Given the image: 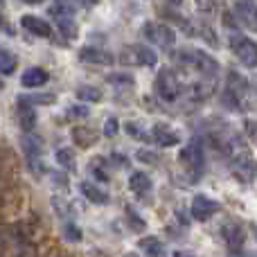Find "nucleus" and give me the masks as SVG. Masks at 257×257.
<instances>
[{
  "instance_id": "f257e3e1",
  "label": "nucleus",
  "mask_w": 257,
  "mask_h": 257,
  "mask_svg": "<svg viewBox=\"0 0 257 257\" xmlns=\"http://www.w3.org/2000/svg\"><path fill=\"white\" fill-rule=\"evenodd\" d=\"M223 154L228 156V167H230L232 176L241 183H253L257 178V163L253 158V154L248 151L246 142L239 136H230L226 138L223 145Z\"/></svg>"
},
{
  "instance_id": "f03ea898",
  "label": "nucleus",
  "mask_w": 257,
  "mask_h": 257,
  "mask_svg": "<svg viewBox=\"0 0 257 257\" xmlns=\"http://www.w3.org/2000/svg\"><path fill=\"white\" fill-rule=\"evenodd\" d=\"M221 102L228 104L232 111H246V108H250V104H253V93H250L248 81H246L239 72H228Z\"/></svg>"
},
{
  "instance_id": "7ed1b4c3",
  "label": "nucleus",
  "mask_w": 257,
  "mask_h": 257,
  "mask_svg": "<svg viewBox=\"0 0 257 257\" xmlns=\"http://www.w3.org/2000/svg\"><path fill=\"white\" fill-rule=\"evenodd\" d=\"M178 59H181L187 68H192V70L199 72L203 79H217L219 70H221V66H219L217 59L210 57V54L203 52V50H196V48L181 50V52H178Z\"/></svg>"
},
{
  "instance_id": "20e7f679",
  "label": "nucleus",
  "mask_w": 257,
  "mask_h": 257,
  "mask_svg": "<svg viewBox=\"0 0 257 257\" xmlns=\"http://www.w3.org/2000/svg\"><path fill=\"white\" fill-rule=\"evenodd\" d=\"M156 93L160 95L163 102H169V104L176 102L183 95V84L172 68H163L158 72V77H156Z\"/></svg>"
},
{
  "instance_id": "39448f33",
  "label": "nucleus",
  "mask_w": 257,
  "mask_h": 257,
  "mask_svg": "<svg viewBox=\"0 0 257 257\" xmlns=\"http://www.w3.org/2000/svg\"><path fill=\"white\" fill-rule=\"evenodd\" d=\"M228 43H230V50L235 52L237 61H239L241 66L257 68V43H255L253 39H248V36H244V34H237V32H232L230 39H228Z\"/></svg>"
},
{
  "instance_id": "423d86ee",
  "label": "nucleus",
  "mask_w": 257,
  "mask_h": 257,
  "mask_svg": "<svg viewBox=\"0 0 257 257\" xmlns=\"http://www.w3.org/2000/svg\"><path fill=\"white\" fill-rule=\"evenodd\" d=\"M120 61L124 63V66H149V68H154L156 63H158V54H156L151 48H147V45L133 43V45H126V48L120 52Z\"/></svg>"
},
{
  "instance_id": "0eeeda50",
  "label": "nucleus",
  "mask_w": 257,
  "mask_h": 257,
  "mask_svg": "<svg viewBox=\"0 0 257 257\" xmlns=\"http://www.w3.org/2000/svg\"><path fill=\"white\" fill-rule=\"evenodd\" d=\"M142 34H145V39L149 41V43H154L156 48H165V50L172 48L174 41H176V34H174L172 27H167L165 23H156V21L145 23Z\"/></svg>"
},
{
  "instance_id": "6e6552de",
  "label": "nucleus",
  "mask_w": 257,
  "mask_h": 257,
  "mask_svg": "<svg viewBox=\"0 0 257 257\" xmlns=\"http://www.w3.org/2000/svg\"><path fill=\"white\" fill-rule=\"evenodd\" d=\"M72 5H66V3H57L50 7V14H52V18L57 21L59 30L63 32V36H68V39H75L77 36V25L75 21H72Z\"/></svg>"
},
{
  "instance_id": "1a4fd4ad",
  "label": "nucleus",
  "mask_w": 257,
  "mask_h": 257,
  "mask_svg": "<svg viewBox=\"0 0 257 257\" xmlns=\"http://www.w3.org/2000/svg\"><path fill=\"white\" fill-rule=\"evenodd\" d=\"M219 210H221V205L205 194H196L194 199H192V205H190L192 219H196V221H208V219L212 217V214H217Z\"/></svg>"
},
{
  "instance_id": "9d476101",
  "label": "nucleus",
  "mask_w": 257,
  "mask_h": 257,
  "mask_svg": "<svg viewBox=\"0 0 257 257\" xmlns=\"http://www.w3.org/2000/svg\"><path fill=\"white\" fill-rule=\"evenodd\" d=\"M21 27L27 30L30 34L41 36V39H50V36H52V25H50L45 18L34 16V14H25V16L21 18Z\"/></svg>"
},
{
  "instance_id": "9b49d317",
  "label": "nucleus",
  "mask_w": 257,
  "mask_h": 257,
  "mask_svg": "<svg viewBox=\"0 0 257 257\" xmlns=\"http://www.w3.org/2000/svg\"><path fill=\"white\" fill-rule=\"evenodd\" d=\"M237 14V21L250 32H257V3H248V0H241V3H235L232 5Z\"/></svg>"
},
{
  "instance_id": "f8f14e48",
  "label": "nucleus",
  "mask_w": 257,
  "mask_h": 257,
  "mask_svg": "<svg viewBox=\"0 0 257 257\" xmlns=\"http://www.w3.org/2000/svg\"><path fill=\"white\" fill-rule=\"evenodd\" d=\"M181 160L190 172H201V169H203V149H201V142L199 140L190 142V145L183 149Z\"/></svg>"
},
{
  "instance_id": "ddd939ff",
  "label": "nucleus",
  "mask_w": 257,
  "mask_h": 257,
  "mask_svg": "<svg viewBox=\"0 0 257 257\" xmlns=\"http://www.w3.org/2000/svg\"><path fill=\"white\" fill-rule=\"evenodd\" d=\"M223 241H226L228 246H230L232 250H237V248H244V241H246V230L239 226V223H235V221H228V223H223Z\"/></svg>"
},
{
  "instance_id": "4468645a",
  "label": "nucleus",
  "mask_w": 257,
  "mask_h": 257,
  "mask_svg": "<svg viewBox=\"0 0 257 257\" xmlns=\"http://www.w3.org/2000/svg\"><path fill=\"white\" fill-rule=\"evenodd\" d=\"M79 59L86 63H95V66H111L115 61V57L111 52H106L102 48H90V45L79 50Z\"/></svg>"
},
{
  "instance_id": "2eb2a0df",
  "label": "nucleus",
  "mask_w": 257,
  "mask_h": 257,
  "mask_svg": "<svg viewBox=\"0 0 257 257\" xmlns=\"http://www.w3.org/2000/svg\"><path fill=\"white\" fill-rule=\"evenodd\" d=\"M214 84H217V79H201L196 84H192L190 88H183V93H187L190 99H194V102H201V99H208L214 93Z\"/></svg>"
},
{
  "instance_id": "dca6fc26",
  "label": "nucleus",
  "mask_w": 257,
  "mask_h": 257,
  "mask_svg": "<svg viewBox=\"0 0 257 257\" xmlns=\"http://www.w3.org/2000/svg\"><path fill=\"white\" fill-rule=\"evenodd\" d=\"M50 79L48 70H43V68H27L25 72H23L21 77V84L25 86V88H41V86H45Z\"/></svg>"
},
{
  "instance_id": "f3484780",
  "label": "nucleus",
  "mask_w": 257,
  "mask_h": 257,
  "mask_svg": "<svg viewBox=\"0 0 257 257\" xmlns=\"http://www.w3.org/2000/svg\"><path fill=\"white\" fill-rule=\"evenodd\" d=\"M16 115H18V124L25 133H32L36 126V111L34 106L25 104L23 99H18V108H16Z\"/></svg>"
},
{
  "instance_id": "a211bd4d",
  "label": "nucleus",
  "mask_w": 257,
  "mask_h": 257,
  "mask_svg": "<svg viewBox=\"0 0 257 257\" xmlns=\"http://www.w3.org/2000/svg\"><path fill=\"white\" fill-rule=\"evenodd\" d=\"M151 138H154L160 147H174V145H178V142H181V138H178L174 131H169L165 124H156L154 131H151Z\"/></svg>"
},
{
  "instance_id": "6ab92c4d",
  "label": "nucleus",
  "mask_w": 257,
  "mask_h": 257,
  "mask_svg": "<svg viewBox=\"0 0 257 257\" xmlns=\"http://www.w3.org/2000/svg\"><path fill=\"white\" fill-rule=\"evenodd\" d=\"M23 151H25L27 160L32 158H41V154H43V142H41V138L32 136V133H27V136H23Z\"/></svg>"
},
{
  "instance_id": "aec40b11",
  "label": "nucleus",
  "mask_w": 257,
  "mask_h": 257,
  "mask_svg": "<svg viewBox=\"0 0 257 257\" xmlns=\"http://www.w3.org/2000/svg\"><path fill=\"white\" fill-rule=\"evenodd\" d=\"M79 190H81V194L90 201V203H108V194L104 190H99L97 185H93V183L84 181L79 185Z\"/></svg>"
},
{
  "instance_id": "412c9836",
  "label": "nucleus",
  "mask_w": 257,
  "mask_h": 257,
  "mask_svg": "<svg viewBox=\"0 0 257 257\" xmlns=\"http://www.w3.org/2000/svg\"><path fill=\"white\" fill-rule=\"evenodd\" d=\"M128 187H131V192H136V194H147V192L151 190V178H149V174H145V172H133L131 178H128Z\"/></svg>"
},
{
  "instance_id": "4be33fe9",
  "label": "nucleus",
  "mask_w": 257,
  "mask_h": 257,
  "mask_svg": "<svg viewBox=\"0 0 257 257\" xmlns=\"http://www.w3.org/2000/svg\"><path fill=\"white\" fill-rule=\"evenodd\" d=\"M72 140H75L79 147H90V145H95V140H97V133L90 131L88 126H77L75 131H72Z\"/></svg>"
},
{
  "instance_id": "5701e85b",
  "label": "nucleus",
  "mask_w": 257,
  "mask_h": 257,
  "mask_svg": "<svg viewBox=\"0 0 257 257\" xmlns=\"http://www.w3.org/2000/svg\"><path fill=\"white\" fill-rule=\"evenodd\" d=\"M138 246H140L145 253H149L151 257H163V244H160L156 237H145V239L138 241Z\"/></svg>"
},
{
  "instance_id": "b1692460",
  "label": "nucleus",
  "mask_w": 257,
  "mask_h": 257,
  "mask_svg": "<svg viewBox=\"0 0 257 257\" xmlns=\"http://www.w3.org/2000/svg\"><path fill=\"white\" fill-rule=\"evenodd\" d=\"M16 57L9 50H0V75H12L16 70Z\"/></svg>"
},
{
  "instance_id": "393cba45",
  "label": "nucleus",
  "mask_w": 257,
  "mask_h": 257,
  "mask_svg": "<svg viewBox=\"0 0 257 257\" xmlns=\"http://www.w3.org/2000/svg\"><path fill=\"white\" fill-rule=\"evenodd\" d=\"M77 99H81V102H99L102 90L95 88V86H81V88H77Z\"/></svg>"
},
{
  "instance_id": "a878e982",
  "label": "nucleus",
  "mask_w": 257,
  "mask_h": 257,
  "mask_svg": "<svg viewBox=\"0 0 257 257\" xmlns=\"http://www.w3.org/2000/svg\"><path fill=\"white\" fill-rule=\"evenodd\" d=\"M57 163L61 165L63 169L72 172V169L77 167V163H75V154H72V149H59V151H57Z\"/></svg>"
},
{
  "instance_id": "bb28decb",
  "label": "nucleus",
  "mask_w": 257,
  "mask_h": 257,
  "mask_svg": "<svg viewBox=\"0 0 257 257\" xmlns=\"http://www.w3.org/2000/svg\"><path fill=\"white\" fill-rule=\"evenodd\" d=\"M25 104H52L54 102V95L50 93H39V95H27V97H21Z\"/></svg>"
},
{
  "instance_id": "cd10ccee",
  "label": "nucleus",
  "mask_w": 257,
  "mask_h": 257,
  "mask_svg": "<svg viewBox=\"0 0 257 257\" xmlns=\"http://www.w3.org/2000/svg\"><path fill=\"white\" fill-rule=\"evenodd\" d=\"M244 133L253 145H257V120H246L244 122Z\"/></svg>"
},
{
  "instance_id": "c85d7f7f",
  "label": "nucleus",
  "mask_w": 257,
  "mask_h": 257,
  "mask_svg": "<svg viewBox=\"0 0 257 257\" xmlns=\"http://www.w3.org/2000/svg\"><path fill=\"white\" fill-rule=\"evenodd\" d=\"M63 237L70 241H79L81 239V232L77 226H72V223H66V228H63Z\"/></svg>"
},
{
  "instance_id": "c756f323",
  "label": "nucleus",
  "mask_w": 257,
  "mask_h": 257,
  "mask_svg": "<svg viewBox=\"0 0 257 257\" xmlns=\"http://www.w3.org/2000/svg\"><path fill=\"white\" fill-rule=\"evenodd\" d=\"M16 257H36V250H34V246L32 244H21L18 246V250H16Z\"/></svg>"
},
{
  "instance_id": "7c9ffc66",
  "label": "nucleus",
  "mask_w": 257,
  "mask_h": 257,
  "mask_svg": "<svg viewBox=\"0 0 257 257\" xmlns=\"http://www.w3.org/2000/svg\"><path fill=\"white\" fill-rule=\"evenodd\" d=\"M106 79L111 81V84H126V86L133 84V77L131 75H108Z\"/></svg>"
},
{
  "instance_id": "2f4dec72",
  "label": "nucleus",
  "mask_w": 257,
  "mask_h": 257,
  "mask_svg": "<svg viewBox=\"0 0 257 257\" xmlns=\"http://www.w3.org/2000/svg\"><path fill=\"white\" fill-rule=\"evenodd\" d=\"M199 30H201V34H203V39L208 41V43H212V45H217V43H219V41H217V36H214V32H212V27H208V25H201Z\"/></svg>"
},
{
  "instance_id": "473e14b6",
  "label": "nucleus",
  "mask_w": 257,
  "mask_h": 257,
  "mask_svg": "<svg viewBox=\"0 0 257 257\" xmlns=\"http://www.w3.org/2000/svg\"><path fill=\"white\" fill-rule=\"evenodd\" d=\"M138 160H145V163H158V158H156L151 151H138Z\"/></svg>"
},
{
  "instance_id": "72a5a7b5",
  "label": "nucleus",
  "mask_w": 257,
  "mask_h": 257,
  "mask_svg": "<svg viewBox=\"0 0 257 257\" xmlns=\"http://www.w3.org/2000/svg\"><path fill=\"white\" fill-rule=\"evenodd\" d=\"M115 131H117V120H115V117H108L106 126H104V133H106V136H113Z\"/></svg>"
},
{
  "instance_id": "f704fd0d",
  "label": "nucleus",
  "mask_w": 257,
  "mask_h": 257,
  "mask_svg": "<svg viewBox=\"0 0 257 257\" xmlns=\"http://www.w3.org/2000/svg\"><path fill=\"white\" fill-rule=\"evenodd\" d=\"M93 174L99 178V181H104V183H108V181H111V178H108V174L104 172V169H99V167H93Z\"/></svg>"
},
{
  "instance_id": "c9c22d12",
  "label": "nucleus",
  "mask_w": 257,
  "mask_h": 257,
  "mask_svg": "<svg viewBox=\"0 0 257 257\" xmlns=\"http://www.w3.org/2000/svg\"><path fill=\"white\" fill-rule=\"evenodd\" d=\"M70 113H72V115L86 117V115H88V108H86V106H75V108H70Z\"/></svg>"
},
{
  "instance_id": "e433bc0d",
  "label": "nucleus",
  "mask_w": 257,
  "mask_h": 257,
  "mask_svg": "<svg viewBox=\"0 0 257 257\" xmlns=\"http://www.w3.org/2000/svg\"><path fill=\"white\" fill-rule=\"evenodd\" d=\"M230 257H250V255L244 248H237V250H230Z\"/></svg>"
},
{
  "instance_id": "4c0bfd02",
  "label": "nucleus",
  "mask_w": 257,
  "mask_h": 257,
  "mask_svg": "<svg viewBox=\"0 0 257 257\" xmlns=\"http://www.w3.org/2000/svg\"><path fill=\"white\" fill-rule=\"evenodd\" d=\"M172 257H192L190 253H183V250H176V253H174Z\"/></svg>"
},
{
  "instance_id": "58836bf2",
  "label": "nucleus",
  "mask_w": 257,
  "mask_h": 257,
  "mask_svg": "<svg viewBox=\"0 0 257 257\" xmlns=\"http://www.w3.org/2000/svg\"><path fill=\"white\" fill-rule=\"evenodd\" d=\"M0 257H5V239L0 237Z\"/></svg>"
},
{
  "instance_id": "ea45409f",
  "label": "nucleus",
  "mask_w": 257,
  "mask_h": 257,
  "mask_svg": "<svg viewBox=\"0 0 257 257\" xmlns=\"http://www.w3.org/2000/svg\"><path fill=\"white\" fill-rule=\"evenodd\" d=\"M61 257H66V255H61Z\"/></svg>"
}]
</instances>
